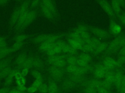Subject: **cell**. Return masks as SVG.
I'll return each mask as SVG.
<instances>
[{"mask_svg": "<svg viewBox=\"0 0 125 93\" xmlns=\"http://www.w3.org/2000/svg\"><path fill=\"white\" fill-rule=\"evenodd\" d=\"M11 70V68L10 66H9L2 71H0V79L6 78L8 76Z\"/></svg>", "mask_w": 125, "mask_h": 93, "instance_id": "f1b7e54d", "label": "cell"}, {"mask_svg": "<svg viewBox=\"0 0 125 93\" xmlns=\"http://www.w3.org/2000/svg\"><path fill=\"white\" fill-rule=\"evenodd\" d=\"M30 1L29 0H24L22 3L15 8L11 16L9 26L11 29L14 28L18 20L23 13L29 9Z\"/></svg>", "mask_w": 125, "mask_h": 93, "instance_id": "3957f363", "label": "cell"}, {"mask_svg": "<svg viewBox=\"0 0 125 93\" xmlns=\"http://www.w3.org/2000/svg\"><path fill=\"white\" fill-rule=\"evenodd\" d=\"M48 93H58V87L55 81L51 78H49L48 80Z\"/></svg>", "mask_w": 125, "mask_h": 93, "instance_id": "ac0fdd59", "label": "cell"}, {"mask_svg": "<svg viewBox=\"0 0 125 93\" xmlns=\"http://www.w3.org/2000/svg\"><path fill=\"white\" fill-rule=\"evenodd\" d=\"M12 53L10 47H7L3 49H0V60L4 59L10 54Z\"/></svg>", "mask_w": 125, "mask_h": 93, "instance_id": "d4e9b609", "label": "cell"}, {"mask_svg": "<svg viewBox=\"0 0 125 93\" xmlns=\"http://www.w3.org/2000/svg\"><path fill=\"white\" fill-rule=\"evenodd\" d=\"M53 0V1H54V0Z\"/></svg>", "mask_w": 125, "mask_h": 93, "instance_id": "11a10c76", "label": "cell"}, {"mask_svg": "<svg viewBox=\"0 0 125 93\" xmlns=\"http://www.w3.org/2000/svg\"><path fill=\"white\" fill-rule=\"evenodd\" d=\"M44 64L42 58L38 55H34L33 68L37 69H43Z\"/></svg>", "mask_w": 125, "mask_h": 93, "instance_id": "7c38bea8", "label": "cell"}, {"mask_svg": "<svg viewBox=\"0 0 125 93\" xmlns=\"http://www.w3.org/2000/svg\"><path fill=\"white\" fill-rule=\"evenodd\" d=\"M62 52L64 53L67 54H72V55H76L77 53L78 50L73 48L71 46H70L66 42V43L64 45V46L62 48Z\"/></svg>", "mask_w": 125, "mask_h": 93, "instance_id": "44dd1931", "label": "cell"}, {"mask_svg": "<svg viewBox=\"0 0 125 93\" xmlns=\"http://www.w3.org/2000/svg\"><path fill=\"white\" fill-rule=\"evenodd\" d=\"M41 0H32L30 3V6L32 10H35L40 4Z\"/></svg>", "mask_w": 125, "mask_h": 93, "instance_id": "8d00e7d4", "label": "cell"}, {"mask_svg": "<svg viewBox=\"0 0 125 93\" xmlns=\"http://www.w3.org/2000/svg\"><path fill=\"white\" fill-rule=\"evenodd\" d=\"M124 46H125V45H124Z\"/></svg>", "mask_w": 125, "mask_h": 93, "instance_id": "9f6ffc18", "label": "cell"}, {"mask_svg": "<svg viewBox=\"0 0 125 93\" xmlns=\"http://www.w3.org/2000/svg\"><path fill=\"white\" fill-rule=\"evenodd\" d=\"M28 70L29 69H28L27 68H24V69H22V71L21 72V74H22V77H24L25 76L27 75V74H28V72H29V70Z\"/></svg>", "mask_w": 125, "mask_h": 93, "instance_id": "c3c4849f", "label": "cell"}, {"mask_svg": "<svg viewBox=\"0 0 125 93\" xmlns=\"http://www.w3.org/2000/svg\"><path fill=\"white\" fill-rule=\"evenodd\" d=\"M6 39V38L5 37L0 36V42L3 41H4V40H5Z\"/></svg>", "mask_w": 125, "mask_h": 93, "instance_id": "816d5d0a", "label": "cell"}, {"mask_svg": "<svg viewBox=\"0 0 125 93\" xmlns=\"http://www.w3.org/2000/svg\"><path fill=\"white\" fill-rule=\"evenodd\" d=\"M40 9H41V12L42 14V15L47 19L48 20H53L55 17L54 16L53 13L46 7H45L44 5H43L42 4H40Z\"/></svg>", "mask_w": 125, "mask_h": 93, "instance_id": "4fadbf2b", "label": "cell"}, {"mask_svg": "<svg viewBox=\"0 0 125 93\" xmlns=\"http://www.w3.org/2000/svg\"><path fill=\"white\" fill-rule=\"evenodd\" d=\"M94 49V48L91 46L86 44H84L82 45L80 50L82 51L83 52L91 54L93 52Z\"/></svg>", "mask_w": 125, "mask_h": 93, "instance_id": "4316f807", "label": "cell"}, {"mask_svg": "<svg viewBox=\"0 0 125 93\" xmlns=\"http://www.w3.org/2000/svg\"><path fill=\"white\" fill-rule=\"evenodd\" d=\"M78 67V65H70L67 64L65 67V70L66 72H67L70 75L74 74V73Z\"/></svg>", "mask_w": 125, "mask_h": 93, "instance_id": "f546056e", "label": "cell"}, {"mask_svg": "<svg viewBox=\"0 0 125 93\" xmlns=\"http://www.w3.org/2000/svg\"><path fill=\"white\" fill-rule=\"evenodd\" d=\"M16 89L21 92H23L27 90V88L25 86V85H18Z\"/></svg>", "mask_w": 125, "mask_h": 93, "instance_id": "7bdbcfd3", "label": "cell"}, {"mask_svg": "<svg viewBox=\"0 0 125 93\" xmlns=\"http://www.w3.org/2000/svg\"><path fill=\"white\" fill-rule=\"evenodd\" d=\"M118 18L122 24L125 26V13H121V14L118 16Z\"/></svg>", "mask_w": 125, "mask_h": 93, "instance_id": "60d3db41", "label": "cell"}, {"mask_svg": "<svg viewBox=\"0 0 125 93\" xmlns=\"http://www.w3.org/2000/svg\"><path fill=\"white\" fill-rule=\"evenodd\" d=\"M117 61V64L118 69L120 68L122 66L125 64V56L118 55Z\"/></svg>", "mask_w": 125, "mask_h": 93, "instance_id": "1f68e13d", "label": "cell"}, {"mask_svg": "<svg viewBox=\"0 0 125 93\" xmlns=\"http://www.w3.org/2000/svg\"><path fill=\"white\" fill-rule=\"evenodd\" d=\"M34 55L35 54H32L29 56H28L26 61L23 63V64L21 65V66L20 67V69H23L24 68H27L28 69H29L33 68V61L34 58Z\"/></svg>", "mask_w": 125, "mask_h": 93, "instance_id": "9a60e30c", "label": "cell"}, {"mask_svg": "<svg viewBox=\"0 0 125 93\" xmlns=\"http://www.w3.org/2000/svg\"><path fill=\"white\" fill-rule=\"evenodd\" d=\"M10 90V88L6 87L0 89V93H8Z\"/></svg>", "mask_w": 125, "mask_h": 93, "instance_id": "f6af8a7d", "label": "cell"}, {"mask_svg": "<svg viewBox=\"0 0 125 93\" xmlns=\"http://www.w3.org/2000/svg\"><path fill=\"white\" fill-rule=\"evenodd\" d=\"M10 0H0V6L6 5Z\"/></svg>", "mask_w": 125, "mask_h": 93, "instance_id": "f907efd6", "label": "cell"}, {"mask_svg": "<svg viewBox=\"0 0 125 93\" xmlns=\"http://www.w3.org/2000/svg\"><path fill=\"white\" fill-rule=\"evenodd\" d=\"M8 47V45L6 40L0 42V49H3Z\"/></svg>", "mask_w": 125, "mask_h": 93, "instance_id": "ee69618b", "label": "cell"}, {"mask_svg": "<svg viewBox=\"0 0 125 93\" xmlns=\"http://www.w3.org/2000/svg\"><path fill=\"white\" fill-rule=\"evenodd\" d=\"M43 83V80L42 78H39L36 79L34 81L32 86H33L38 89V88Z\"/></svg>", "mask_w": 125, "mask_h": 93, "instance_id": "f35d334b", "label": "cell"}, {"mask_svg": "<svg viewBox=\"0 0 125 93\" xmlns=\"http://www.w3.org/2000/svg\"><path fill=\"white\" fill-rule=\"evenodd\" d=\"M40 3L48 9L54 15L55 17L58 16V12L55 4V1L52 0H41Z\"/></svg>", "mask_w": 125, "mask_h": 93, "instance_id": "9c48e42d", "label": "cell"}, {"mask_svg": "<svg viewBox=\"0 0 125 93\" xmlns=\"http://www.w3.org/2000/svg\"><path fill=\"white\" fill-rule=\"evenodd\" d=\"M89 31L99 39H105L111 36L109 31L100 28L88 26Z\"/></svg>", "mask_w": 125, "mask_h": 93, "instance_id": "5b68a950", "label": "cell"}, {"mask_svg": "<svg viewBox=\"0 0 125 93\" xmlns=\"http://www.w3.org/2000/svg\"><path fill=\"white\" fill-rule=\"evenodd\" d=\"M77 65L79 66L83 67H89L91 65L89 63H88L81 59H80L79 58L77 62Z\"/></svg>", "mask_w": 125, "mask_h": 93, "instance_id": "e575fe53", "label": "cell"}, {"mask_svg": "<svg viewBox=\"0 0 125 93\" xmlns=\"http://www.w3.org/2000/svg\"><path fill=\"white\" fill-rule=\"evenodd\" d=\"M48 70L52 78L56 81L60 80L62 78L64 72H66L65 68L59 67L53 65H50Z\"/></svg>", "mask_w": 125, "mask_h": 93, "instance_id": "277c9868", "label": "cell"}, {"mask_svg": "<svg viewBox=\"0 0 125 93\" xmlns=\"http://www.w3.org/2000/svg\"><path fill=\"white\" fill-rule=\"evenodd\" d=\"M22 77V75L21 74V72L20 71V70H18L15 74V78H16V79H19Z\"/></svg>", "mask_w": 125, "mask_h": 93, "instance_id": "bcb514c9", "label": "cell"}, {"mask_svg": "<svg viewBox=\"0 0 125 93\" xmlns=\"http://www.w3.org/2000/svg\"><path fill=\"white\" fill-rule=\"evenodd\" d=\"M122 8H125V0H116Z\"/></svg>", "mask_w": 125, "mask_h": 93, "instance_id": "681fc988", "label": "cell"}, {"mask_svg": "<svg viewBox=\"0 0 125 93\" xmlns=\"http://www.w3.org/2000/svg\"><path fill=\"white\" fill-rule=\"evenodd\" d=\"M77 30L81 31H89L88 29V27L87 25H86L83 24H79L77 27L76 28Z\"/></svg>", "mask_w": 125, "mask_h": 93, "instance_id": "d590c367", "label": "cell"}, {"mask_svg": "<svg viewBox=\"0 0 125 93\" xmlns=\"http://www.w3.org/2000/svg\"><path fill=\"white\" fill-rule=\"evenodd\" d=\"M125 45V34L121 33L117 36L109 44L104 52L105 56L116 53Z\"/></svg>", "mask_w": 125, "mask_h": 93, "instance_id": "7a4b0ae2", "label": "cell"}, {"mask_svg": "<svg viewBox=\"0 0 125 93\" xmlns=\"http://www.w3.org/2000/svg\"><path fill=\"white\" fill-rule=\"evenodd\" d=\"M27 57H28L27 54L24 52L21 53L18 55V56L17 57V58L16 59L15 64H16L17 67L19 69L20 68V67L21 66V65L25 62Z\"/></svg>", "mask_w": 125, "mask_h": 93, "instance_id": "5bb4252c", "label": "cell"}, {"mask_svg": "<svg viewBox=\"0 0 125 93\" xmlns=\"http://www.w3.org/2000/svg\"><path fill=\"white\" fill-rule=\"evenodd\" d=\"M10 61L11 59L9 58H4L0 60V71L9 66Z\"/></svg>", "mask_w": 125, "mask_h": 93, "instance_id": "484cf974", "label": "cell"}, {"mask_svg": "<svg viewBox=\"0 0 125 93\" xmlns=\"http://www.w3.org/2000/svg\"><path fill=\"white\" fill-rule=\"evenodd\" d=\"M21 93H23V92H21Z\"/></svg>", "mask_w": 125, "mask_h": 93, "instance_id": "db71d44e", "label": "cell"}, {"mask_svg": "<svg viewBox=\"0 0 125 93\" xmlns=\"http://www.w3.org/2000/svg\"><path fill=\"white\" fill-rule=\"evenodd\" d=\"M48 91V85L46 83H42L38 89V91L40 93H47Z\"/></svg>", "mask_w": 125, "mask_h": 93, "instance_id": "d6a6232c", "label": "cell"}, {"mask_svg": "<svg viewBox=\"0 0 125 93\" xmlns=\"http://www.w3.org/2000/svg\"><path fill=\"white\" fill-rule=\"evenodd\" d=\"M119 55L125 56V46H123L119 51Z\"/></svg>", "mask_w": 125, "mask_h": 93, "instance_id": "7dc6e473", "label": "cell"}, {"mask_svg": "<svg viewBox=\"0 0 125 93\" xmlns=\"http://www.w3.org/2000/svg\"><path fill=\"white\" fill-rule=\"evenodd\" d=\"M31 75L35 78V79H39V78H42V74L38 70L35 69L33 70L31 72Z\"/></svg>", "mask_w": 125, "mask_h": 93, "instance_id": "836d02e7", "label": "cell"}, {"mask_svg": "<svg viewBox=\"0 0 125 93\" xmlns=\"http://www.w3.org/2000/svg\"><path fill=\"white\" fill-rule=\"evenodd\" d=\"M38 91V89L33 86H31L28 88H27L26 91L29 93H33Z\"/></svg>", "mask_w": 125, "mask_h": 93, "instance_id": "b9f144b4", "label": "cell"}, {"mask_svg": "<svg viewBox=\"0 0 125 93\" xmlns=\"http://www.w3.org/2000/svg\"><path fill=\"white\" fill-rule=\"evenodd\" d=\"M54 44L55 43H51L47 41L44 42L40 44L39 47V50L42 52L45 53L47 50H48L53 46Z\"/></svg>", "mask_w": 125, "mask_h": 93, "instance_id": "ffe728a7", "label": "cell"}, {"mask_svg": "<svg viewBox=\"0 0 125 93\" xmlns=\"http://www.w3.org/2000/svg\"><path fill=\"white\" fill-rule=\"evenodd\" d=\"M122 30L121 26L118 24L116 21L110 19L109 20V32L110 33L114 36H118L121 34V31Z\"/></svg>", "mask_w": 125, "mask_h": 93, "instance_id": "ba28073f", "label": "cell"}, {"mask_svg": "<svg viewBox=\"0 0 125 93\" xmlns=\"http://www.w3.org/2000/svg\"><path fill=\"white\" fill-rule=\"evenodd\" d=\"M36 17V11L28 9L21 16L14 28L18 31H22L35 20Z\"/></svg>", "mask_w": 125, "mask_h": 93, "instance_id": "6da1fadb", "label": "cell"}, {"mask_svg": "<svg viewBox=\"0 0 125 93\" xmlns=\"http://www.w3.org/2000/svg\"><path fill=\"white\" fill-rule=\"evenodd\" d=\"M16 82L18 84V85H25V82H26V80L24 77H22V78H19V79H16Z\"/></svg>", "mask_w": 125, "mask_h": 93, "instance_id": "ab89813d", "label": "cell"}, {"mask_svg": "<svg viewBox=\"0 0 125 93\" xmlns=\"http://www.w3.org/2000/svg\"><path fill=\"white\" fill-rule=\"evenodd\" d=\"M31 36V35L18 34L14 37V40L15 42H24L26 39H28Z\"/></svg>", "mask_w": 125, "mask_h": 93, "instance_id": "603a6c76", "label": "cell"}, {"mask_svg": "<svg viewBox=\"0 0 125 93\" xmlns=\"http://www.w3.org/2000/svg\"><path fill=\"white\" fill-rule=\"evenodd\" d=\"M23 44L24 42H15L14 44L10 47L12 53L15 52L21 49Z\"/></svg>", "mask_w": 125, "mask_h": 93, "instance_id": "4dcf8cb0", "label": "cell"}, {"mask_svg": "<svg viewBox=\"0 0 125 93\" xmlns=\"http://www.w3.org/2000/svg\"><path fill=\"white\" fill-rule=\"evenodd\" d=\"M51 34H41L34 37L32 39V42L35 44H41L46 41L50 37Z\"/></svg>", "mask_w": 125, "mask_h": 93, "instance_id": "30bf717a", "label": "cell"}, {"mask_svg": "<svg viewBox=\"0 0 125 93\" xmlns=\"http://www.w3.org/2000/svg\"><path fill=\"white\" fill-rule=\"evenodd\" d=\"M108 46V43L105 42H101L100 44L94 49L93 52L91 54L92 56H97L101 53L104 52Z\"/></svg>", "mask_w": 125, "mask_h": 93, "instance_id": "8fae6325", "label": "cell"}, {"mask_svg": "<svg viewBox=\"0 0 125 93\" xmlns=\"http://www.w3.org/2000/svg\"><path fill=\"white\" fill-rule=\"evenodd\" d=\"M102 41L96 37H92L88 40L84 41V44H88L93 47L94 49L100 44Z\"/></svg>", "mask_w": 125, "mask_h": 93, "instance_id": "d6986e66", "label": "cell"}, {"mask_svg": "<svg viewBox=\"0 0 125 93\" xmlns=\"http://www.w3.org/2000/svg\"><path fill=\"white\" fill-rule=\"evenodd\" d=\"M67 44L72 47H73V48L78 50H80L82 46V44L81 43H80L79 41L74 40L72 38H66V41Z\"/></svg>", "mask_w": 125, "mask_h": 93, "instance_id": "e0dca14e", "label": "cell"}, {"mask_svg": "<svg viewBox=\"0 0 125 93\" xmlns=\"http://www.w3.org/2000/svg\"><path fill=\"white\" fill-rule=\"evenodd\" d=\"M111 7L113 9V11L116 15V16L118 17V16L121 14L122 13V10L121 7L120 6L119 3L117 2L116 0H111Z\"/></svg>", "mask_w": 125, "mask_h": 93, "instance_id": "2e32d148", "label": "cell"}, {"mask_svg": "<svg viewBox=\"0 0 125 93\" xmlns=\"http://www.w3.org/2000/svg\"><path fill=\"white\" fill-rule=\"evenodd\" d=\"M96 1L110 19L114 20L116 18V16L113 11L111 6L106 0H96Z\"/></svg>", "mask_w": 125, "mask_h": 93, "instance_id": "8992f818", "label": "cell"}, {"mask_svg": "<svg viewBox=\"0 0 125 93\" xmlns=\"http://www.w3.org/2000/svg\"><path fill=\"white\" fill-rule=\"evenodd\" d=\"M78 59V57L76 55L66 54V62L67 64L77 65V62Z\"/></svg>", "mask_w": 125, "mask_h": 93, "instance_id": "7402d4cb", "label": "cell"}, {"mask_svg": "<svg viewBox=\"0 0 125 93\" xmlns=\"http://www.w3.org/2000/svg\"><path fill=\"white\" fill-rule=\"evenodd\" d=\"M78 57L79 59H81L89 63L92 61L93 58L92 56L89 53L85 52H83L81 53L79 56H78Z\"/></svg>", "mask_w": 125, "mask_h": 93, "instance_id": "cb8c5ba5", "label": "cell"}, {"mask_svg": "<svg viewBox=\"0 0 125 93\" xmlns=\"http://www.w3.org/2000/svg\"><path fill=\"white\" fill-rule=\"evenodd\" d=\"M101 63L106 67L108 71L115 70L118 69L117 61L109 56H104Z\"/></svg>", "mask_w": 125, "mask_h": 93, "instance_id": "52a82bcc", "label": "cell"}, {"mask_svg": "<svg viewBox=\"0 0 125 93\" xmlns=\"http://www.w3.org/2000/svg\"><path fill=\"white\" fill-rule=\"evenodd\" d=\"M13 78H14V77L8 75L5 78V81H4V85L5 86H7V87L10 86L12 83Z\"/></svg>", "mask_w": 125, "mask_h": 93, "instance_id": "74e56055", "label": "cell"}, {"mask_svg": "<svg viewBox=\"0 0 125 93\" xmlns=\"http://www.w3.org/2000/svg\"><path fill=\"white\" fill-rule=\"evenodd\" d=\"M75 84V82H73L72 80H71L70 78L66 79L65 80V81L63 82V83L62 84L63 88L64 89H70L74 87Z\"/></svg>", "mask_w": 125, "mask_h": 93, "instance_id": "83f0119b", "label": "cell"}, {"mask_svg": "<svg viewBox=\"0 0 125 93\" xmlns=\"http://www.w3.org/2000/svg\"><path fill=\"white\" fill-rule=\"evenodd\" d=\"M17 1H18V2H22L23 1V0H16Z\"/></svg>", "mask_w": 125, "mask_h": 93, "instance_id": "f5cc1de1", "label": "cell"}]
</instances>
